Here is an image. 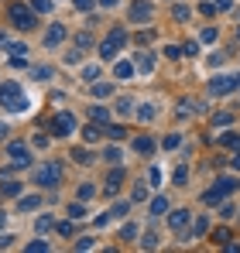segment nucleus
Listing matches in <instances>:
<instances>
[{
    "label": "nucleus",
    "instance_id": "nucleus-11",
    "mask_svg": "<svg viewBox=\"0 0 240 253\" xmlns=\"http://www.w3.org/2000/svg\"><path fill=\"white\" fill-rule=\"evenodd\" d=\"M62 38H65V28H62V24H52V28H48V35H45V44H48V48H55Z\"/></svg>",
    "mask_w": 240,
    "mask_h": 253
},
{
    "label": "nucleus",
    "instance_id": "nucleus-48",
    "mask_svg": "<svg viewBox=\"0 0 240 253\" xmlns=\"http://www.w3.org/2000/svg\"><path fill=\"white\" fill-rule=\"evenodd\" d=\"M76 250H93V240L86 236V240H76Z\"/></svg>",
    "mask_w": 240,
    "mask_h": 253
},
{
    "label": "nucleus",
    "instance_id": "nucleus-24",
    "mask_svg": "<svg viewBox=\"0 0 240 253\" xmlns=\"http://www.w3.org/2000/svg\"><path fill=\"white\" fill-rule=\"evenodd\" d=\"M100 133H103L100 126H86V130H82V140H86V144H93V140H100Z\"/></svg>",
    "mask_w": 240,
    "mask_h": 253
},
{
    "label": "nucleus",
    "instance_id": "nucleus-55",
    "mask_svg": "<svg viewBox=\"0 0 240 253\" xmlns=\"http://www.w3.org/2000/svg\"><path fill=\"white\" fill-rule=\"evenodd\" d=\"M234 7V0H216V10H230Z\"/></svg>",
    "mask_w": 240,
    "mask_h": 253
},
{
    "label": "nucleus",
    "instance_id": "nucleus-53",
    "mask_svg": "<svg viewBox=\"0 0 240 253\" xmlns=\"http://www.w3.org/2000/svg\"><path fill=\"white\" fill-rule=\"evenodd\" d=\"M48 76H52V69H45V65H41V69H35V79H48Z\"/></svg>",
    "mask_w": 240,
    "mask_h": 253
},
{
    "label": "nucleus",
    "instance_id": "nucleus-34",
    "mask_svg": "<svg viewBox=\"0 0 240 253\" xmlns=\"http://www.w3.org/2000/svg\"><path fill=\"white\" fill-rule=\"evenodd\" d=\"M123 133H127V130H123V126H117V124H110V126H107V137H114V140H120Z\"/></svg>",
    "mask_w": 240,
    "mask_h": 253
},
{
    "label": "nucleus",
    "instance_id": "nucleus-3",
    "mask_svg": "<svg viewBox=\"0 0 240 253\" xmlns=\"http://www.w3.org/2000/svg\"><path fill=\"white\" fill-rule=\"evenodd\" d=\"M7 17H10V24H14L17 31H28V28H35V24H38V21H35V10H31L28 3H10Z\"/></svg>",
    "mask_w": 240,
    "mask_h": 253
},
{
    "label": "nucleus",
    "instance_id": "nucleus-4",
    "mask_svg": "<svg viewBox=\"0 0 240 253\" xmlns=\"http://www.w3.org/2000/svg\"><path fill=\"white\" fill-rule=\"evenodd\" d=\"M237 188H240L237 178H220L209 192H202V202H206V206H216L220 199H227V195H230V192H237Z\"/></svg>",
    "mask_w": 240,
    "mask_h": 253
},
{
    "label": "nucleus",
    "instance_id": "nucleus-6",
    "mask_svg": "<svg viewBox=\"0 0 240 253\" xmlns=\"http://www.w3.org/2000/svg\"><path fill=\"white\" fill-rule=\"evenodd\" d=\"M237 85H240V76H223V79H213V83H209V92L227 96V92H234Z\"/></svg>",
    "mask_w": 240,
    "mask_h": 253
},
{
    "label": "nucleus",
    "instance_id": "nucleus-33",
    "mask_svg": "<svg viewBox=\"0 0 240 253\" xmlns=\"http://www.w3.org/2000/svg\"><path fill=\"white\" fill-rule=\"evenodd\" d=\"M31 7H35L38 14H48V10H52V0H31Z\"/></svg>",
    "mask_w": 240,
    "mask_h": 253
},
{
    "label": "nucleus",
    "instance_id": "nucleus-5",
    "mask_svg": "<svg viewBox=\"0 0 240 253\" xmlns=\"http://www.w3.org/2000/svg\"><path fill=\"white\" fill-rule=\"evenodd\" d=\"M76 130V117L72 113H55L52 117V133L55 137H65V133H72Z\"/></svg>",
    "mask_w": 240,
    "mask_h": 253
},
{
    "label": "nucleus",
    "instance_id": "nucleus-9",
    "mask_svg": "<svg viewBox=\"0 0 240 253\" xmlns=\"http://www.w3.org/2000/svg\"><path fill=\"white\" fill-rule=\"evenodd\" d=\"M120 181H123V168H114L110 174H107V195H117Z\"/></svg>",
    "mask_w": 240,
    "mask_h": 253
},
{
    "label": "nucleus",
    "instance_id": "nucleus-47",
    "mask_svg": "<svg viewBox=\"0 0 240 253\" xmlns=\"http://www.w3.org/2000/svg\"><path fill=\"white\" fill-rule=\"evenodd\" d=\"M120 215H127V202H117L114 206V219H120Z\"/></svg>",
    "mask_w": 240,
    "mask_h": 253
},
{
    "label": "nucleus",
    "instance_id": "nucleus-22",
    "mask_svg": "<svg viewBox=\"0 0 240 253\" xmlns=\"http://www.w3.org/2000/svg\"><path fill=\"white\" fill-rule=\"evenodd\" d=\"M21 188H24L21 181H7V185H0V192H3V195H10V199H14V195H21Z\"/></svg>",
    "mask_w": 240,
    "mask_h": 253
},
{
    "label": "nucleus",
    "instance_id": "nucleus-12",
    "mask_svg": "<svg viewBox=\"0 0 240 253\" xmlns=\"http://www.w3.org/2000/svg\"><path fill=\"white\" fill-rule=\"evenodd\" d=\"M209 233V219L206 215H199L196 219V226H192V233H182V240H192V236H206Z\"/></svg>",
    "mask_w": 240,
    "mask_h": 253
},
{
    "label": "nucleus",
    "instance_id": "nucleus-35",
    "mask_svg": "<svg viewBox=\"0 0 240 253\" xmlns=\"http://www.w3.org/2000/svg\"><path fill=\"white\" fill-rule=\"evenodd\" d=\"M82 215H86V209H82L79 202H72V206H69V219H82Z\"/></svg>",
    "mask_w": 240,
    "mask_h": 253
},
{
    "label": "nucleus",
    "instance_id": "nucleus-23",
    "mask_svg": "<svg viewBox=\"0 0 240 253\" xmlns=\"http://www.w3.org/2000/svg\"><path fill=\"white\" fill-rule=\"evenodd\" d=\"M89 117H93L96 124H107V120H110V113H107L103 106H93V110H89Z\"/></svg>",
    "mask_w": 240,
    "mask_h": 253
},
{
    "label": "nucleus",
    "instance_id": "nucleus-58",
    "mask_svg": "<svg viewBox=\"0 0 240 253\" xmlns=\"http://www.w3.org/2000/svg\"><path fill=\"white\" fill-rule=\"evenodd\" d=\"M100 3H103V7H117L120 0H100Z\"/></svg>",
    "mask_w": 240,
    "mask_h": 253
},
{
    "label": "nucleus",
    "instance_id": "nucleus-17",
    "mask_svg": "<svg viewBox=\"0 0 240 253\" xmlns=\"http://www.w3.org/2000/svg\"><path fill=\"white\" fill-rule=\"evenodd\" d=\"M72 161H79V165H89V161H96V154H89L86 147H76V151H72Z\"/></svg>",
    "mask_w": 240,
    "mask_h": 253
},
{
    "label": "nucleus",
    "instance_id": "nucleus-1",
    "mask_svg": "<svg viewBox=\"0 0 240 253\" xmlns=\"http://www.w3.org/2000/svg\"><path fill=\"white\" fill-rule=\"evenodd\" d=\"M0 106L10 110V113H24V110H28V99H24V92H21L17 83H3L0 85Z\"/></svg>",
    "mask_w": 240,
    "mask_h": 253
},
{
    "label": "nucleus",
    "instance_id": "nucleus-61",
    "mask_svg": "<svg viewBox=\"0 0 240 253\" xmlns=\"http://www.w3.org/2000/svg\"><path fill=\"white\" fill-rule=\"evenodd\" d=\"M237 38H240V31H237Z\"/></svg>",
    "mask_w": 240,
    "mask_h": 253
},
{
    "label": "nucleus",
    "instance_id": "nucleus-39",
    "mask_svg": "<svg viewBox=\"0 0 240 253\" xmlns=\"http://www.w3.org/2000/svg\"><path fill=\"white\" fill-rule=\"evenodd\" d=\"M55 229H59V236H72V222H69V219H65V222H59Z\"/></svg>",
    "mask_w": 240,
    "mask_h": 253
},
{
    "label": "nucleus",
    "instance_id": "nucleus-29",
    "mask_svg": "<svg viewBox=\"0 0 240 253\" xmlns=\"http://www.w3.org/2000/svg\"><path fill=\"white\" fill-rule=\"evenodd\" d=\"M213 42H216V28H206L199 35V44H213Z\"/></svg>",
    "mask_w": 240,
    "mask_h": 253
},
{
    "label": "nucleus",
    "instance_id": "nucleus-60",
    "mask_svg": "<svg viewBox=\"0 0 240 253\" xmlns=\"http://www.w3.org/2000/svg\"><path fill=\"white\" fill-rule=\"evenodd\" d=\"M0 137H3V126H0Z\"/></svg>",
    "mask_w": 240,
    "mask_h": 253
},
{
    "label": "nucleus",
    "instance_id": "nucleus-26",
    "mask_svg": "<svg viewBox=\"0 0 240 253\" xmlns=\"http://www.w3.org/2000/svg\"><path fill=\"white\" fill-rule=\"evenodd\" d=\"M223 147H230V151H240V133H227V137H223Z\"/></svg>",
    "mask_w": 240,
    "mask_h": 253
},
{
    "label": "nucleus",
    "instance_id": "nucleus-13",
    "mask_svg": "<svg viewBox=\"0 0 240 253\" xmlns=\"http://www.w3.org/2000/svg\"><path fill=\"white\" fill-rule=\"evenodd\" d=\"M114 79H134V65L130 62H117L114 65Z\"/></svg>",
    "mask_w": 240,
    "mask_h": 253
},
{
    "label": "nucleus",
    "instance_id": "nucleus-25",
    "mask_svg": "<svg viewBox=\"0 0 240 253\" xmlns=\"http://www.w3.org/2000/svg\"><path fill=\"white\" fill-rule=\"evenodd\" d=\"M110 92H114V85H107V83H96V85H93V96H100V99H107Z\"/></svg>",
    "mask_w": 240,
    "mask_h": 253
},
{
    "label": "nucleus",
    "instance_id": "nucleus-37",
    "mask_svg": "<svg viewBox=\"0 0 240 253\" xmlns=\"http://www.w3.org/2000/svg\"><path fill=\"white\" fill-rule=\"evenodd\" d=\"M93 195H96V188H93V185H79V199H86V202H89Z\"/></svg>",
    "mask_w": 240,
    "mask_h": 253
},
{
    "label": "nucleus",
    "instance_id": "nucleus-51",
    "mask_svg": "<svg viewBox=\"0 0 240 253\" xmlns=\"http://www.w3.org/2000/svg\"><path fill=\"white\" fill-rule=\"evenodd\" d=\"M24 51H28V44H21V42L10 44V55H24Z\"/></svg>",
    "mask_w": 240,
    "mask_h": 253
},
{
    "label": "nucleus",
    "instance_id": "nucleus-38",
    "mask_svg": "<svg viewBox=\"0 0 240 253\" xmlns=\"http://www.w3.org/2000/svg\"><path fill=\"white\" fill-rule=\"evenodd\" d=\"M172 14H175V21H189V7H182V3H179Z\"/></svg>",
    "mask_w": 240,
    "mask_h": 253
},
{
    "label": "nucleus",
    "instance_id": "nucleus-54",
    "mask_svg": "<svg viewBox=\"0 0 240 253\" xmlns=\"http://www.w3.org/2000/svg\"><path fill=\"white\" fill-rule=\"evenodd\" d=\"M48 226H52V215H41V219H38V229H41V233H45Z\"/></svg>",
    "mask_w": 240,
    "mask_h": 253
},
{
    "label": "nucleus",
    "instance_id": "nucleus-52",
    "mask_svg": "<svg viewBox=\"0 0 240 253\" xmlns=\"http://www.w3.org/2000/svg\"><path fill=\"white\" fill-rule=\"evenodd\" d=\"M182 51H185V55H196V51H199V42H189L185 48H182Z\"/></svg>",
    "mask_w": 240,
    "mask_h": 253
},
{
    "label": "nucleus",
    "instance_id": "nucleus-42",
    "mask_svg": "<svg viewBox=\"0 0 240 253\" xmlns=\"http://www.w3.org/2000/svg\"><path fill=\"white\" fill-rule=\"evenodd\" d=\"M199 14H202V17H213V14H216V7H213V3H199Z\"/></svg>",
    "mask_w": 240,
    "mask_h": 253
},
{
    "label": "nucleus",
    "instance_id": "nucleus-57",
    "mask_svg": "<svg viewBox=\"0 0 240 253\" xmlns=\"http://www.w3.org/2000/svg\"><path fill=\"white\" fill-rule=\"evenodd\" d=\"M230 165H234V168L240 171V151H237V154H234V158H230Z\"/></svg>",
    "mask_w": 240,
    "mask_h": 253
},
{
    "label": "nucleus",
    "instance_id": "nucleus-36",
    "mask_svg": "<svg viewBox=\"0 0 240 253\" xmlns=\"http://www.w3.org/2000/svg\"><path fill=\"white\" fill-rule=\"evenodd\" d=\"M185 181H189V168L182 165V168L175 171V185H185Z\"/></svg>",
    "mask_w": 240,
    "mask_h": 253
},
{
    "label": "nucleus",
    "instance_id": "nucleus-16",
    "mask_svg": "<svg viewBox=\"0 0 240 253\" xmlns=\"http://www.w3.org/2000/svg\"><path fill=\"white\" fill-rule=\"evenodd\" d=\"M117 51H120V48H117V44H114V42H110V38H107V42L100 44V58H107V62H110V58H114Z\"/></svg>",
    "mask_w": 240,
    "mask_h": 253
},
{
    "label": "nucleus",
    "instance_id": "nucleus-2",
    "mask_svg": "<svg viewBox=\"0 0 240 253\" xmlns=\"http://www.w3.org/2000/svg\"><path fill=\"white\" fill-rule=\"evenodd\" d=\"M31 181L41 185V188H55L59 181H62V168L55 165V161H48V165H38L35 174H31Z\"/></svg>",
    "mask_w": 240,
    "mask_h": 253
},
{
    "label": "nucleus",
    "instance_id": "nucleus-30",
    "mask_svg": "<svg viewBox=\"0 0 240 253\" xmlns=\"http://www.w3.org/2000/svg\"><path fill=\"white\" fill-rule=\"evenodd\" d=\"M134 236H137V226H134V222H127V226L120 229V240H134Z\"/></svg>",
    "mask_w": 240,
    "mask_h": 253
},
{
    "label": "nucleus",
    "instance_id": "nucleus-19",
    "mask_svg": "<svg viewBox=\"0 0 240 253\" xmlns=\"http://www.w3.org/2000/svg\"><path fill=\"white\" fill-rule=\"evenodd\" d=\"M209 236H213V243H216V247H230V233H227V229H213Z\"/></svg>",
    "mask_w": 240,
    "mask_h": 253
},
{
    "label": "nucleus",
    "instance_id": "nucleus-21",
    "mask_svg": "<svg viewBox=\"0 0 240 253\" xmlns=\"http://www.w3.org/2000/svg\"><path fill=\"white\" fill-rule=\"evenodd\" d=\"M38 206H41L38 195H31V199H21V202H17V209H21V212H31V209H38Z\"/></svg>",
    "mask_w": 240,
    "mask_h": 253
},
{
    "label": "nucleus",
    "instance_id": "nucleus-43",
    "mask_svg": "<svg viewBox=\"0 0 240 253\" xmlns=\"http://www.w3.org/2000/svg\"><path fill=\"white\" fill-rule=\"evenodd\" d=\"M130 103H134V99H117V110H120V113H130V110H134Z\"/></svg>",
    "mask_w": 240,
    "mask_h": 253
},
{
    "label": "nucleus",
    "instance_id": "nucleus-50",
    "mask_svg": "<svg viewBox=\"0 0 240 253\" xmlns=\"http://www.w3.org/2000/svg\"><path fill=\"white\" fill-rule=\"evenodd\" d=\"M165 147H179V133H168L165 137Z\"/></svg>",
    "mask_w": 240,
    "mask_h": 253
},
{
    "label": "nucleus",
    "instance_id": "nucleus-49",
    "mask_svg": "<svg viewBox=\"0 0 240 253\" xmlns=\"http://www.w3.org/2000/svg\"><path fill=\"white\" fill-rule=\"evenodd\" d=\"M148 181H151V185H158V181H161V171L151 168V171H148Z\"/></svg>",
    "mask_w": 240,
    "mask_h": 253
},
{
    "label": "nucleus",
    "instance_id": "nucleus-56",
    "mask_svg": "<svg viewBox=\"0 0 240 253\" xmlns=\"http://www.w3.org/2000/svg\"><path fill=\"white\" fill-rule=\"evenodd\" d=\"M72 3H76L79 10H89V7H93V0H72Z\"/></svg>",
    "mask_w": 240,
    "mask_h": 253
},
{
    "label": "nucleus",
    "instance_id": "nucleus-27",
    "mask_svg": "<svg viewBox=\"0 0 240 253\" xmlns=\"http://www.w3.org/2000/svg\"><path fill=\"white\" fill-rule=\"evenodd\" d=\"M141 247H144V250H155V247H158V233H144Z\"/></svg>",
    "mask_w": 240,
    "mask_h": 253
},
{
    "label": "nucleus",
    "instance_id": "nucleus-59",
    "mask_svg": "<svg viewBox=\"0 0 240 253\" xmlns=\"http://www.w3.org/2000/svg\"><path fill=\"white\" fill-rule=\"evenodd\" d=\"M3 215H7V212H0V229H3Z\"/></svg>",
    "mask_w": 240,
    "mask_h": 253
},
{
    "label": "nucleus",
    "instance_id": "nucleus-10",
    "mask_svg": "<svg viewBox=\"0 0 240 253\" xmlns=\"http://www.w3.org/2000/svg\"><path fill=\"white\" fill-rule=\"evenodd\" d=\"M168 226H172V229H185V226H189V209H175L168 215Z\"/></svg>",
    "mask_w": 240,
    "mask_h": 253
},
{
    "label": "nucleus",
    "instance_id": "nucleus-18",
    "mask_svg": "<svg viewBox=\"0 0 240 253\" xmlns=\"http://www.w3.org/2000/svg\"><path fill=\"white\" fill-rule=\"evenodd\" d=\"M137 69H141V72H144V76H148V72H151V69H155V58H151V55H144V51H141V55H137Z\"/></svg>",
    "mask_w": 240,
    "mask_h": 253
},
{
    "label": "nucleus",
    "instance_id": "nucleus-14",
    "mask_svg": "<svg viewBox=\"0 0 240 253\" xmlns=\"http://www.w3.org/2000/svg\"><path fill=\"white\" fill-rule=\"evenodd\" d=\"M134 151H137V154H155V140H151V137H137V140H134Z\"/></svg>",
    "mask_w": 240,
    "mask_h": 253
},
{
    "label": "nucleus",
    "instance_id": "nucleus-44",
    "mask_svg": "<svg viewBox=\"0 0 240 253\" xmlns=\"http://www.w3.org/2000/svg\"><path fill=\"white\" fill-rule=\"evenodd\" d=\"M165 55H168V58H179V55H182V48H179V44H168V48H165Z\"/></svg>",
    "mask_w": 240,
    "mask_h": 253
},
{
    "label": "nucleus",
    "instance_id": "nucleus-62",
    "mask_svg": "<svg viewBox=\"0 0 240 253\" xmlns=\"http://www.w3.org/2000/svg\"><path fill=\"white\" fill-rule=\"evenodd\" d=\"M237 14H240V10H237Z\"/></svg>",
    "mask_w": 240,
    "mask_h": 253
},
{
    "label": "nucleus",
    "instance_id": "nucleus-31",
    "mask_svg": "<svg viewBox=\"0 0 240 253\" xmlns=\"http://www.w3.org/2000/svg\"><path fill=\"white\" fill-rule=\"evenodd\" d=\"M45 250H48L45 240H31V243H28V253H45Z\"/></svg>",
    "mask_w": 240,
    "mask_h": 253
},
{
    "label": "nucleus",
    "instance_id": "nucleus-28",
    "mask_svg": "<svg viewBox=\"0 0 240 253\" xmlns=\"http://www.w3.org/2000/svg\"><path fill=\"white\" fill-rule=\"evenodd\" d=\"M227 124H234V113H216L213 117V126H227Z\"/></svg>",
    "mask_w": 240,
    "mask_h": 253
},
{
    "label": "nucleus",
    "instance_id": "nucleus-32",
    "mask_svg": "<svg viewBox=\"0 0 240 253\" xmlns=\"http://www.w3.org/2000/svg\"><path fill=\"white\" fill-rule=\"evenodd\" d=\"M103 158H107V161H110V165H120V161H123V154H120L117 147H110V151H107V154H103Z\"/></svg>",
    "mask_w": 240,
    "mask_h": 253
},
{
    "label": "nucleus",
    "instance_id": "nucleus-8",
    "mask_svg": "<svg viewBox=\"0 0 240 253\" xmlns=\"http://www.w3.org/2000/svg\"><path fill=\"white\" fill-rule=\"evenodd\" d=\"M130 21H151V3L148 0H137L130 7Z\"/></svg>",
    "mask_w": 240,
    "mask_h": 253
},
{
    "label": "nucleus",
    "instance_id": "nucleus-7",
    "mask_svg": "<svg viewBox=\"0 0 240 253\" xmlns=\"http://www.w3.org/2000/svg\"><path fill=\"white\" fill-rule=\"evenodd\" d=\"M7 158L14 161V165H28L31 158H28V144H21V140H14L10 147H7Z\"/></svg>",
    "mask_w": 240,
    "mask_h": 253
},
{
    "label": "nucleus",
    "instance_id": "nucleus-40",
    "mask_svg": "<svg viewBox=\"0 0 240 253\" xmlns=\"http://www.w3.org/2000/svg\"><path fill=\"white\" fill-rule=\"evenodd\" d=\"M220 215H223V219H234V215H237V209H234L230 202H223V209H220Z\"/></svg>",
    "mask_w": 240,
    "mask_h": 253
},
{
    "label": "nucleus",
    "instance_id": "nucleus-20",
    "mask_svg": "<svg viewBox=\"0 0 240 253\" xmlns=\"http://www.w3.org/2000/svg\"><path fill=\"white\" fill-rule=\"evenodd\" d=\"M165 209H168V199H165V195L151 199V215H165Z\"/></svg>",
    "mask_w": 240,
    "mask_h": 253
},
{
    "label": "nucleus",
    "instance_id": "nucleus-15",
    "mask_svg": "<svg viewBox=\"0 0 240 253\" xmlns=\"http://www.w3.org/2000/svg\"><path fill=\"white\" fill-rule=\"evenodd\" d=\"M79 79L82 83H96V79H100V65H86L79 72Z\"/></svg>",
    "mask_w": 240,
    "mask_h": 253
},
{
    "label": "nucleus",
    "instance_id": "nucleus-46",
    "mask_svg": "<svg viewBox=\"0 0 240 253\" xmlns=\"http://www.w3.org/2000/svg\"><path fill=\"white\" fill-rule=\"evenodd\" d=\"M76 44H79V48H93V38H89V35H79Z\"/></svg>",
    "mask_w": 240,
    "mask_h": 253
},
{
    "label": "nucleus",
    "instance_id": "nucleus-45",
    "mask_svg": "<svg viewBox=\"0 0 240 253\" xmlns=\"http://www.w3.org/2000/svg\"><path fill=\"white\" fill-rule=\"evenodd\" d=\"M137 117H141V120H151V117H155V110H151V106H141V110H137Z\"/></svg>",
    "mask_w": 240,
    "mask_h": 253
},
{
    "label": "nucleus",
    "instance_id": "nucleus-41",
    "mask_svg": "<svg viewBox=\"0 0 240 253\" xmlns=\"http://www.w3.org/2000/svg\"><path fill=\"white\" fill-rule=\"evenodd\" d=\"M144 199H148V188L137 185V188H134V202H144Z\"/></svg>",
    "mask_w": 240,
    "mask_h": 253
}]
</instances>
